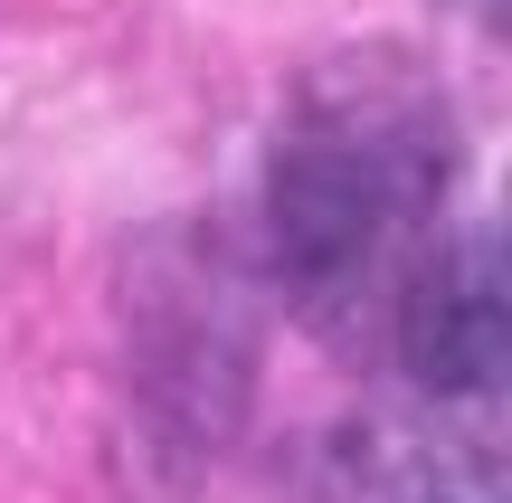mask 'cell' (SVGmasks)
I'll list each match as a JSON object with an SVG mask.
<instances>
[{"label": "cell", "instance_id": "cell-1", "mask_svg": "<svg viewBox=\"0 0 512 503\" xmlns=\"http://www.w3.org/2000/svg\"><path fill=\"white\" fill-rule=\"evenodd\" d=\"M456 124L418 57L361 48L304 76L266 162V257L304 323H389L399 285L446 238Z\"/></svg>", "mask_w": 512, "mask_h": 503}, {"label": "cell", "instance_id": "cell-2", "mask_svg": "<svg viewBox=\"0 0 512 503\" xmlns=\"http://www.w3.org/2000/svg\"><path fill=\"white\" fill-rule=\"evenodd\" d=\"M389 352L437 409H484L512 380V295L494 228H446L389 304Z\"/></svg>", "mask_w": 512, "mask_h": 503}, {"label": "cell", "instance_id": "cell-3", "mask_svg": "<svg viewBox=\"0 0 512 503\" xmlns=\"http://www.w3.org/2000/svg\"><path fill=\"white\" fill-rule=\"evenodd\" d=\"M475 10H484V19H494V0H475Z\"/></svg>", "mask_w": 512, "mask_h": 503}]
</instances>
